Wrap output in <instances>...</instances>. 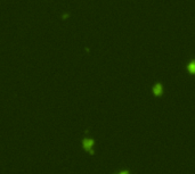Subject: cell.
Instances as JSON below:
<instances>
[{
  "label": "cell",
  "mask_w": 195,
  "mask_h": 174,
  "mask_svg": "<svg viewBox=\"0 0 195 174\" xmlns=\"http://www.w3.org/2000/svg\"><path fill=\"white\" fill-rule=\"evenodd\" d=\"M161 91H162V88L160 84H158L156 87H155V89H154V93L156 95V96H159V95H161Z\"/></svg>",
  "instance_id": "3957f363"
},
{
  "label": "cell",
  "mask_w": 195,
  "mask_h": 174,
  "mask_svg": "<svg viewBox=\"0 0 195 174\" xmlns=\"http://www.w3.org/2000/svg\"><path fill=\"white\" fill-rule=\"evenodd\" d=\"M121 174H128V173H127V172H122Z\"/></svg>",
  "instance_id": "277c9868"
},
{
  "label": "cell",
  "mask_w": 195,
  "mask_h": 174,
  "mask_svg": "<svg viewBox=\"0 0 195 174\" xmlns=\"http://www.w3.org/2000/svg\"><path fill=\"white\" fill-rule=\"evenodd\" d=\"M187 70H188V72H189V73H192V74H195V61H192V63L188 65Z\"/></svg>",
  "instance_id": "7a4b0ae2"
},
{
  "label": "cell",
  "mask_w": 195,
  "mask_h": 174,
  "mask_svg": "<svg viewBox=\"0 0 195 174\" xmlns=\"http://www.w3.org/2000/svg\"><path fill=\"white\" fill-rule=\"evenodd\" d=\"M82 145H83V148L87 150V151H89L90 154H93V150H91V147H93L94 145V141L91 139H85L83 140V142H82Z\"/></svg>",
  "instance_id": "6da1fadb"
}]
</instances>
